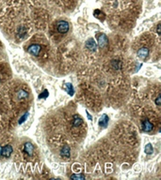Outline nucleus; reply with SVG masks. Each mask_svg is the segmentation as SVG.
Here are the masks:
<instances>
[{"label": "nucleus", "instance_id": "obj_1", "mask_svg": "<svg viewBox=\"0 0 161 180\" xmlns=\"http://www.w3.org/2000/svg\"><path fill=\"white\" fill-rule=\"evenodd\" d=\"M70 26L66 21H59L57 24V30L59 33L65 34L69 31Z\"/></svg>", "mask_w": 161, "mask_h": 180}, {"label": "nucleus", "instance_id": "obj_2", "mask_svg": "<svg viewBox=\"0 0 161 180\" xmlns=\"http://www.w3.org/2000/svg\"><path fill=\"white\" fill-rule=\"evenodd\" d=\"M13 146L10 144H7L3 146V147H1V157L8 159V158H9L10 155L13 154Z\"/></svg>", "mask_w": 161, "mask_h": 180}, {"label": "nucleus", "instance_id": "obj_3", "mask_svg": "<svg viewBox=\"0 0 161 180\" xmlns=\"http://www.w3.org/2000/svg\"><path fill=\"white\" fill-rule=\"evenodd\" d=\"M27 52L31 54H33V55H39L40 52H41V46L39 44H32L30 45V46L28 47L27 49Z\"/></svg>", "mask_w": 161, "mask_h": 180}, {"label": "nucleus", "instance_id": "obj_4", "mask_svg": "<svg viewBox=\"0 0 161 180\" xmlns=\"http://www.w3.org/2000/svg\"><path fill=\"white\" fill-rule=\"evenodd\" d=\"M141 128L143 130V131L145 132H150L152 130H153V124L150 122L148 119H144L142 120V123H141Z\"/></svg>", "mask_w": 161, "mask_h": 180}, {"label": "nucleus", "instance_id": "obj_5", "mask_svg": "<svg viewBox=\"0 0 161 180\" xmlns=\"http://www.w3.org/2000/svg\"><path fill=\"white\" fill-rule=\"evenodd\" d=\"M107 42H109V40H107L106 36L105 35V34H101L98 38V45L101 48H104L105 46L107 45Z\"/></svg>", "mask_w": 161, "mask_h": 180}, {"label": "nucleus", "instance_id": "obj_6", "mask_svg": "<svg viewBox=\"0 0 161 180\" xmlns=\"http://www.w3.org/2000/svg\"><path fill=\"white\" fill-rule=\"evenodd\" d=\"M71 154V149L68 145H64L60 150V156L63 158H69Z\"/></svg>", "mask_w": 161, "mask_h": 180}, {"label": "nucleus", "instance_id": "obj_7", "mask_svg": "<svg viewBox=\"0 0 161 180\" xmlns=\"http://www.w3.org/2000/svg\"><path fill=\"white\" fill-rule=\"evenodd\" d=\"M86 47H87L89 50L91 51H96V44H95V41L93 40V39H90L87 40V42H86Z\"/></svg>", "mask_w": 161, "mask_h": 180}, {"label": "nucleus", "instance_id": "obj_8", "mask_svg": "<svg viewBox=\"0 0 161 180\" xmlns=\"http://www.w3.org/2000/svg\"><path fill=\"white\" fill-rule=\"evenodd\" d=\"M149 54V49L148 48H141V49H139L138 52V57H141V58H146L147 56Z\"/></svg>", "mask_w": 161, "mask_h": 180}, {"label": "nucleus", "instance_id": "obj_9", "mask_svg": "<svg viewBox=\"0 0 161 180\" xmlns=\"http://www.w3.org/2000/svg\"><path fill=\"white\" fill-rule=\"evenodd\" d=\"M82 123H83V120H82V118L79 116H77V115L73 116V127L77 128V127L82 125Z\"/></svg>", "mask_w": 161, "mask_h": 180}, {"label": "nucleus", "instance_id": "obj_10", "mask_svg": "<svg viewBox=\"0 0 161 180\" xmlns=\"http://www.w3.org/2000/svg\"><path fill=\"white\" fill-rule=\"evenodd\" d=\"M33 150H34V146L32 145L31 143H26L25 144V152L28 156H31L32 154H33Z\"/></svg>", "mask_w": 161, "mask_h": 180}, {"label": "nucleus", "instance_id": "obj_11", "mask_svg": "<svg viewBox=\"0 0 161 180\" xmlns=\"http://www.w3.org/2000/svg\"><path fill=\"white\" fill-rule=\"evenodd\" d=\"M109 116H107L106 115H103L101 116V118L99 119V126L100 127H103V128H106V125H107V123H109Z\"/></svg>", "mask_w": 161, "mask_h": 180}, {"label": "nucleus", "instance_id": "obj_12", "mask_svg": "<svg viewBox=\"0 0 161 180\" xmlns=\"http://www.w3.org/2000/svg\"><path fill=\"white\" fill-rule=\"evenodd\" d=\"M27 97H28V92L26 91V90H24V89L19 90L18 93H17V98L19 99H27Z\"/></svg>", "mask_w": 161, "mask_h": 180}, {"label": "nucleus", "instance_id": "obj_13", "mask_svg": "<svg viewBox=\"0 0 161 180\" xmlns=\"http://www.w3.org/2000/svg\"><path fill=\"white\" fill-rule=\"evenodd\" d=\"M153 146H152V144H146V146H145V153L146 154H148V155H151L152 153H153Z\"/></svg>", "mask_w": 161, "mask_h": 180}, {"label": "nucleus", "instance_id": "obj_14", "mask_svg": "<svg viewBox=\"0 0 161 180\" xmlns=\"http://www.w3.org/2000/svg\"><path fill=\"white\" fill-rule=\"evenodd\" d=\"M112 65L114 67V69H117V70H119L120 68L122 67V63L120 61H118V60H113L112 61Z\"/></svg>", "mask_w": 161, "mask_h": 180}, {"label": "nucleus", "instance_id": "obj_15", "mask_svg": "<svg viewBox=\"0 0 161 180\" xmlns=\"http://www.w3.org/2000/svg\"><path fill=\"white\" fill-rule=\"evenodd\" d=\"M66 86H67V91H68V93H69L71 96H73V85H72L71 84H67Z\"/></svg>", "mask_w": 161, "mask_h": 180}, {"label": "nucleus", "instance_id": "obj_16", "mask_svg": "<svg viewBox=\"0 0 161 180\" xmlns=\"http://www.w3.org/2000/svg\"><path fill=\"white\" fill-rule=\"evenodd\" d=\"M71 178H73V179H85V176L82 175H71Z\"/></svg>", "mask_w": 161, "mask_h": 180}, {"label": "nucleus", "instance_id": "obj_17", "mask_svg": "<svg viewBox=\"0 0 161 180\" xmlns=\"http://www.w3.org/2000/svg\"><path fill=\"white\" fill-rule=\"evenodd\" d=\"M160 99H161V97H160V96H158V97L156 98V105H157V106H159V105H160Z\"/></svg>", "mask_w": 161, "mask_h": 180}, {"label": "nucleus", "instance_id": "obj_18", "mask_svg": "<svg viewBox=\"0 0 161 180\" xmlns=\"http://www.w3.org/2000/svg\"><path fill=\"white\" fill-rule=\"evenodd\" d=\"M47 91H45V93L44 94H41V95H40V98H42V97H47Z\"/></svg>", "mask_w": 161, "mask_h": 180}, {"label": "nucleus", "instance_id": "obj_19", "mask_svg": "<svg viewBox=\"0 0 161 180\" xmlns=\"http://www.w3.org/2000/svg\"><path fill=\"white\" fill-rule=\"evenodd\" d=\"M157 33L160 34V24L157 25Z\"/></svg>", "mask_w": 161, "mask_h": 180}, {"label": "nucleus", "instance_id": "obj_20", "mask_svg": "<svg viewBox=\"0 0 161 180\" xmlns=\"http://www.w3.org/2000/svg\"><path fill=\"white\" fill-rule=\"evenodd\" d=\"M0 157H1V146H0Z\"/></svg>", "mask_w": 161, "mask_h": 180}]
</instances>
